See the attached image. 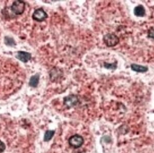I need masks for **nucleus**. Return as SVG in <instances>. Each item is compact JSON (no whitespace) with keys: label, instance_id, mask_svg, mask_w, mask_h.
<instances>
[{"label":"nucleus","instance_id":"obj_1","mask_svg":"<svg viewBox=\"0 0 154 153\" xmlns=\"http://www.w3.org/2000/svg\"><path fill=\"white\" fill-rule=\"evenodd\" d=\"M103 41L107 46L112 47L119 43V39L117 36L114 33H107L104 36Z\"/></svg>","mask_w":154,"mask_h":153},{"label":"nucleus","instance_id":"obj_2","mask_svg":"<svg viewBox=\"0 0 154 153\" xmlns=\"http://www.w3.org/2000/svg\"><path fill=\"white\" fill-rule=\"evenodd\" d=\"M25 8V2L22 1H16L13 2L11 6V9L14 14L20 15L22 14Z\"/></svg>","mask_w":154,"mask_h":153},{"label":"nucleus","instance_id":"obj_3","mask_svg":"<svg viewBox=\"0 0 154 153\" xmlns=\"http://www.w3.org/2000/svg\"><path fill=\"white\" fill-rule=\"evenodd\" d=\"M68 142L72 147L77 148L82 145L84 143V139L81 135H72L69 139Z\"/></svg>","mask_w":154,"mask_h":153},{"label":"nucleus","instance_id":"obj_4","mask_svg":"<svg viewBox=\"0 0 154 153\" xmlns=\"http://www.w3.org/2000/svg\"><path fill=\"white\" fill-rule=\"evenodd\" d=\"M32 17L35 21L42 22L48 18V15L43 9L38 8L34 11Z\"/></svg>","mask_w":154,"mask_h":153},{"label":"nucleus","instance_id":"obj_5","mask_svg":"<svg viewBox=\"0 0 154 153\" xmlns=\"http://www.w3.org/2000/svg\"><path fill=\"white\" fill-rule=\"evenodd\" d=\"M79 102L77 96L70 95L65 97L64 100V104L67 108H71L76 105Z\"/></svg>","mask_w":154,"mask_h":153},{"label":"nucleus","instance_id":"obj_6","mask_svg":"<svg viewBox=\"0 0 154 153\" xmlns=\"http://www.w3.org/2000/svg\"><path fill=\"white\" fill-rule=\"evenodd\" d=\"M16 57L19 59L21 62H27L29 60H30L32 58V55L30 53L23 52V51H20L18 52V54L16 56Z\"/></svg>","mask_w":154,"mask_h":153},{"label":"nucleus","instance_id":"obj_7","mask_svg":"<svg viewBox=\"0 0 154 153\" xmlns=\"http://www.w3.org/2000/svg\"><path fill=\"white\" fill-rule=\"evenodd\" d=\"M134 14L137 17H143L145 14V9L142 5L137 6L134 9Z\"/></svg>","mask_w":154,"mask_h":153},{"label":"nucleus","instance_id":"obj_8","mask_svg":"<svg viewBox=\"0 0 154 153\" xmlns=\"http://www.w3.org/2000/svg\"><path fill=\"white\" fill-rule=\"evenodd\" d=\"M40 79V75L38 74H35V75L32 76L30 79L29 84L30 86L35 88L37 87Z\"/></svg>","mask_w":154,"mask_h":153},{"label":"nucleus","instance_id":"obj_9","mask_svg":"<svg viewBox=\"0 0 154 153\" xmlns=\"http://www.w3.org/2000/svg\"><path fill=\"white\" fill-rule=\"evenodd\" d=\"M131 69L134 71L137 72H141V73H143V72H145L147 71V68L144 66H142V65H136V64H132L131 65Z\"/></svg>","mask_w":154,"mask_h":153},{"label":"nucleus","instance_id":"obj_10","mask_svg":"<svg viewBox=\"0 0 154 153\" xmlns=\"http://www.w3.org/2000/svg\"><path fill=\"white\" fill-rule=\"evenodd\" d=\"M54 134V130H48L47 132H46L45 134L44 135V141H48L51 140Z\"/></svg>","mask_w":154,"mask_h":153},{"label":"nucleus","instance_id":"obj_11","mask_svg":"<svg viewBox=\"0 0 154 153\" xmlns=\"http://www.w3.org/2000/svg\"><path fill=\"white\" fill-rule=\"evenodd\" d=\"M5 42L6 44L8 46H14L15 45V43H14V41L12 38H11L9 37H6L5 39Z\"/></svg>","mask_w":154,"mask_h":153},{"label":"nucleus","instance_id":"obj_12","mask_svg":"<svg viewBox=\"0 0 154 153\" xmlns=\"http://www.w3.org/2000/svg\"><path fill=\"white\" fill-rule=\"evenodd\" d=\"M148 37L154 39V27H152L148 31Z\"/></svg>","mask_w":154,"mask_h":153},{"label":"nucleus","instance_id":"obj_13","mask_svg":"<svg viewBox=\"0 0 154 153\" xmlns=\"http://www.w3.org/2000/svg\"><path fill=\"white\" fill-rule=\"evenodd\" d=\"M6 146L5 144L2 141H0V153H2L4 151Z\"/></svg>","mask_w":154,"mask_h":153},{"label":"nucleus","instance_id":"obj_14","mask_svg":"<svg viewBox=\"0 0 154 153\" xmlns=\"http://www.w3.org/2000/svg\"><path fill=\"white\" fill-rule=\"evenodd\" d=\"M105 68H106L107 69H115L114 67H116V65H115L114 63L113 64H109V63H106L104 65Z\"/></svg>","mask_w":154,"mask_h":153}]
</instances>
